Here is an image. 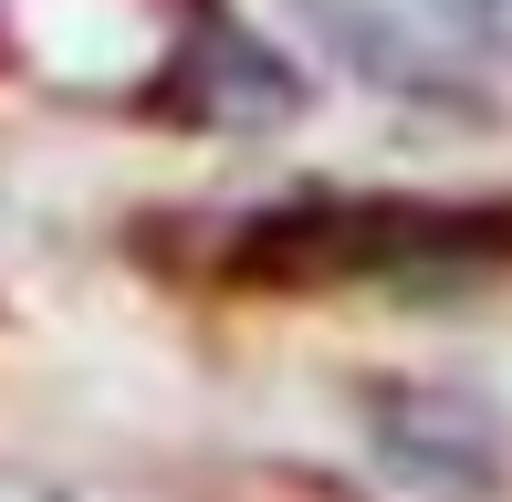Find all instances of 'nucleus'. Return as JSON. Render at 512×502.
<instances>
[{"label": "nucleus", "mask_w": 512, "mask_h": 502, "mask_svg": "<svg viewBox=\"0 0 512 502\" xmlns=\"http://www.w3.org/2000/svg\"><path fill=\"white\" fill-rule=\"evenodd\" d=\"M481 241H492V220L408 210V199H293L230 241V283H272V293L377 283V272H418V262H471Z\"/></svg>", "instance_id": "1"}]
</instances>
